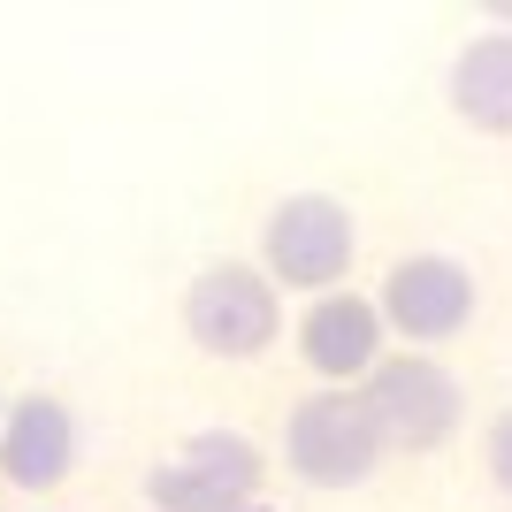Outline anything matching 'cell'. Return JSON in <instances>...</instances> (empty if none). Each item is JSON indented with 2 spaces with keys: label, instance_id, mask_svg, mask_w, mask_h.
Instances as JSON below:
<instances>
[{
  "label": "cell",
  "instance_id": "6da1fadb",
  "mask_svg": "<svg viewBox=\"0 0 512 512\" xmlns=\"http://www.w3.org/2000/svg\"><path fill=\"white\" fill-rule=\"evenodd\" d=\"M383 459H390V444L360 390H306L299 406L283 413V467L299 474L306 490H360Z\"/></svg>",
  "mask_w": 512,
  "mask_h": 512
},
{
  "label": "cell",
  "instance_id": "7a4b0ae2",
  "mask_svg": "<svg viewBox=\"0 0 512 512\" xmlns=\"http://www.w3.org/2000/svg\"><path fill=\"white\" fill-rule=\"evenodd\" d=\"M352 260H360V222L329 192H291L260 222V268H268L276 291H306V299L344 291Z\"/></svg>",
  "mask_w": 512,
  "mask_h": 512
},
{
  "label": "cell",
  "instance_id": "3957f363",
  "mask_svg": "<svg viewBox=\"0 0 512 512\" xmlns=\"http://www.w3.org/2000/svg\"><path fill=\"white\" fill-rule=\"evenodd\" d=\"M184 337L207 352V360H260L283 329V291L268 283L260 260H207L192 283H184Z\"/></svg>",
  "mask_w": 512,
  "mask_h": 512
},
{
  "label": "cell",
  "instance_id": "277c9868",
  "mask_svg": "<svg viewBox=\"0 0 512 512\" xmlns=\"http://www.w3.org/2000/svg\"><path fill=\"white\" fill-rule=\"evenodd\" d=\"M367 413L383 428L390 451H406V459H428V451H444L467 421V390L451 375L436 352H390L375 375L360 383Z\"/></svg>",
  "mask_w": 512,
  "mask_h": 512
},
{
  "label": "cell",
  "instance_id": "5b68a950",
  "mask_svg": "<svg viewBox=\"0 0 512 512\" xmlns=\"http://www.w3.org/2000/svg\"><path fill=\"white\" fill-rule=\"evenodd\" d=\"M260 490H268V451L237 428H199L146 474L153 512H237L260 505Z\"/></svg>",
  "mask_w": 512,
  "mask_h": 512
},
{
  "label": "cell",
  "instance_id": "8992f818",
  "mask_svg": "<svg viewBox=\"0 0 512 512\" xmlns=\"http://www.w3.org/2000/svg\"><path fill=\"white\" fill-rule=\"evenodd\" d=\"M375 306H383V321L406 337V352H428V344H444V337L467 329L474 306H482V291H474V276L451 253H406L383 276Z\"/></svg>",
  "mask_w": 512,
  "mask_h": 512
},
{
  "label": "cell",
  "instance_id": "52a82bcc",
  "mask_svg": "<svg viewBox=\"0 0 512 512\" xmlns=\"http://www.w3.org/2000/svg\"><path fill=\"white\" fill-rule=\"evenodd\" d=\"M383 337H390L383 306L360 299V291H321L299 314V360H306V375H321V390H360L390 360Z\"/></svg>",
  "mask_w": 512,
  "mask_h": 512
},
{
  "label": "cell",
  "instance_id": "ba28073f",
  "mask_svg": "<svg viewBox=\"0 0 512 512\" xmlns=\"http://www.w3.org/2000/svg\"><path fill=\"white\" fill-rule=\"evenodd\" d=\"M77 474V413L54 398V390H23L8 398V421H0V482L23 497H46Z\"/></svg>",
  "mask_w": 512,
  "mask_h": 512
},
{
  "label": "cell",
  "instance_id": "9c48e42d",
  "mask_svg": "<svg viewBox=\"0 0 512 512\" xmlns=\"http://www.w3.org/2000/svg\"><path fill=\"white\" fill-rule=\"evenodd\" d=\"M451 115L482 138H512V31H474L444 77Z\"/></svg>",
  "mask_w": 512,
  "mask_h": 512
},
{
  "label": "cell",
  "instance_id": "30bf717a",
  "mask_svg": "<svg viewBox=\"0 0 512 512\" xmlns=\"http://www.w3.org/2000/svg\"><path fill=\"white\" fill-rule=\"evenodd\" d=\"M482 459H490V482L512 497V406L490 421V436H482Z\"/></svg>",
  "mask_w": 512,
  "mask_h": 512
},
{
  "label": "cell",
  "instance_id": "8fae6325",
  "mask_svg": "<svg viewBox=\"0 0 512 512\" xmlns=\"http://www.w3.org/2000/svg\"><path fill=\"white\" fill-rule=\"evenodd\" d=\"M237 512H276V505H268V497H260V505H237Z\"/></svg>",
  "mask_w": 512,
  "mask_h": 512
},
{
  "label": "cell",
  "instance_id": "7c38bea8",
  "mask_svg": "<svg viewBox=\"0 0 512 512\" xmlns=\"http://www.w3.org/2000/svg\"><path fill=\"white\" fill-rule=\"evenodd\" d=\"M0 421H8V398H0Z\"/></svg>",
  "mask_w": 512,
  "mask_h": 512
}]
</instances>
